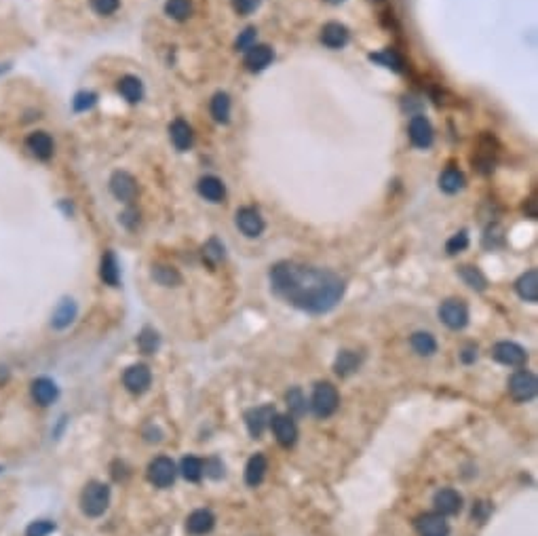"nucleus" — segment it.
Returning a JSON list of instances; mask_svg holds the SVG:
<instances>
[{
	"label": "nucleus",
	"instance_id": "obj_39",
	"mask_svg": "<svg viewBox=\"0 0 538 536\" xmlns=\"http://www.w3.org/2000/svg\"><path fill=\"white\" fill-rule=\"evenodd\" d=\"M467 247H469V235H467V231L456 233V235L449 237L447 243H445V252H447L449 256H456V254H460V252H465Z\"/></svg>",
	"mask_w": 538,
	"mask_h": 536
},
{
	"label": "nucleus",
	"instance_id": "obj_28",
	"mask_svg": "<svg viewBox=\"0 0 538 536\" xmlns=\"http://www.w3.org/2000/svg\"><path fill=\"white\" fill-rule=\"evenodd\" d=\"M439 188L447 194H456L458 190L465 188V176L463 171H458L456 167H447L441 176H439Z\"/></svg>",
	"mask_w": 538,
	"mask_h": 536
},
{
	"label": "nucleus",
	"instance_id": "obj_20",
	"mask_svg": "<svg viewBox=\"0 0 538 536\" xmlns=\"http://www.w3.org/2000/svg\"><path fill=\"white\" fill-rule=\"evenodd\" d=\"M266 471H268V461L264 454H254L249 461H247V467H245V484L249 488H258L264 477H266Z\"/></svg>",
	"mask_w": 538,
	"mask_h": 536
},
{
	"label": "nucleus",
	"instance_id": "obj_17",
	"mask_svg": "<svg viewBox=\"0 0 538 536\" xmlns=\"http://www.w3.org/2000/svg\"><path fill=\"white\" fill-rule=\"evenodd\" d=\"M272 57H275V53L268 45H254L245 51L243 63L249 72H262L270 66Z\"/></svg>",
	"mask_w": 538,
	"mask_h": 536
},
{
	"label": "nucleus",
	"instance_id": "obj_7",
	"mask_svg": "<svg viewBox=\"0 0 538 536\" xmlns=\"http://www.w3.org/2000/svg\"><path fill=\"white\" fill-rule=\"evenodd\" d=\"M237 228L249 239L260 237L264 231V217L260 215V211L256 207H241L235 215Z\"/></svg>",
	"mask_w": 538,
	"mask_h": 536
},
{
	"label": "nucleus",
	"instance_id": "obj_5",
	"mask_svg": "<svg viewBox=\"0 0 538 536\" xmlns=\"http://www.w3.org/2000/svg\"><path fill=\"white\" fill-rule=\"evenodd\" d=\"M439 317L449 330H463L469 323V306L460 298H449L439 306Z\"/></svg>",
	"mask_w": 538,
	"mask_h": 536
},
{
	"label": "nucleus",
	"instance_id": "obj_16",
	"mask_svg": "<svg viewBox=\"0 0 538 536\" xmlns=\"http://www.w3.org/2000/svg\"><path fill=\"white\" fill-rule=\"evenodd\" d=\"M433 505H435L437 513H441V515H456L460 509H463V496H460L454 488H441L439 492H435Z\"/></svg>",
	"mask_w": 538,
	"mask_h": 536
},
{
	"label": "nucleus",
	"instance_id": "obj_21",
	"mask_svg": "<svg viewBox=\"0 0 538 536\" xmlns=\"http://www.w3.org/2000/svg\"><path fill=\"white\" fill-rule=\"evenodd\" d=\"M169 137H171L176 150H180V152L190 150L192 139H194L192 129H190V125H188L184 118H176V121L171 123V127H169Z\"/></svg>",
	"mask_w": 538,
	"mask_h": 536
},
{
	"label": "nucleus",
	"instance_id": "obj_27",
	"mask_svg": "<svg viewBox=\"0 0 538 536\" xmlns=\"http://www.w3.org/2000/svg\"><path fill=\"white\" fill-rule=\"evenodd\" d=\"M361 365V355H357L355 351H340V355L336 357V363H334V369L338 376L346 378L351 374H355Z\"/></svg>",
	"mask_w": 538,
	"mask_h": 536
},
{
	"label": "nucleus",
	"instance_id": "obj_37",
	"mask_svg": "<svg viewBox=\"0 0 538 536\" xmlns=\"http://www.w3.org/2000/svg\"><path fill=\"white\" fill-rule=\"evenodd\" d=\"M159 344H161V338L152 328H144L141 334L137 336V346L144 355H155L159 351Z\"/></svg>",
	"mask_w": 538,
	"mask_h": 536
},
{
	"label": "nucleus",
	"instance_id": "obj_46",
	"mask_svg": "<svg viewBox=\"0 0 538 536\" xmlns=\"http://www.w3.org/2000/svg\"><path fill=\"white\" fill-rule=\"evenodd\" d=\"M475 359H477V349L467 346V349L463 351V361H465V363H471V361H475Z\"/></svg>",
	"mask_w": 538,
	"mask_h": 536
},
{
	"label": "nucleus",
	"instance_id": "obj_32",
	"mask_svg": "<svg viewBox=\"0 0 538 536\" xmlns=\"http://www.w3.org/2000/svg\"><path fill=\"white\" fill-rule=\"evenodd\" d=\"M410 344H412V349H414L420 357H431V355H435V351H437V340H435L429 332H416V334L410 338Z\"/></svg>",
	"mask_w": 538,
	"mask_h": 536
},
{
	"label": "nucleus",
	"instance_id": "obj_13",
	"mask_svg": "<svg viewBox=\"0 0 538 536\" xmlns=\"http://www.w3.org/2000/svg\"><path fill=\"white\" fill-rule=\"evenodd\" d=\"M110 190L118 201L129 203L137 197V182L127 171H114L112 178H110Z\"/></svg>",
	"mask_w": 538,
	"mask_h": 536
},
{
	"label": "nucleus",
	"instance_id": "obj_33",
	"mask_svg": "<svg viewBox=\"0 0 538 536\" xmlns=\"http://www.w3.org/2000/svg\"><path fill=\"white\" fill-rule=\"evenodd\" d=\"M180 473L186 482H199L203 477V461L197 456H186L180 463Z\"/></svg>",
	"mask_w": 538,
	"mask_h": 536
},
{
	"label": "nucleus",
	"instance_id": "obj_36",
	"mask_svg": "<svg viewBox=\"0 0 538 536\" xmlns=\"http://www.w3.org/2000/svg\"><path fill=\"white\" fill-rule=\"evenodd\" d=\"M74 317H76V306H74V302H72V300H63V302L57 306L55 315H53V326H55L57 330H63V328H68V326L74 321Z\"/></svg>",
	"mask_w": 538,
	"mask_h": 536
},
{
	"label": "nucleus",
	"instance_id": "obj_45",
	"mask_svg": "<svg viewBox=\"0 0 538 536\" xmlns=\"http://www.w3.org/2000/svg\"><path fill=\"white\" fill-rule=\"evenodd\" d=\"M95 104V93H79L74 100V108L83 112V110H89L91 106Z\"/></svg>",
	"mask_w": 538,
	"mask_h": 536
},
{
	"label": "nucleus",
	"instance_id": "obj_3",
	"mask_svg": "<svg viewBox=\"0 0 538 536\" xmlns=\"http://www.w3.org/2000/svg\"><path fill=\"white\" fill-rule=\"evenodd\" d=\"M338 406H340V395L332 382H319V385H315V391L311 397V408L315 416L328 418L338 410Z\"/></svg>",
	"mask_w": 538,
	"mask_h": 536
},
{
	"label": "nucleus",
	"instance_id": "obj_43",
	"mask_svg": "<svg viewBox=\"0 0 538 536\" xmlns=\"http://www.w3.org/2000/svg\"><path fill=\"white\" fill-rule=\"evenodd\" d=\"M260 7V0H233V9L239 15H252Z\"/></svg>",
	"mask_w": 538,
	"mask_h": 536
},
{
	"label": "nucleus",
	"instance_id": "obj_42",
	"mask_svg": "<svg viewBox=\"0 0 538 536\" xmlns=\"http://www.w3.org/2000/svg\"><path fill=\"white\" fill-rule=\"evenodd\" d=\"M256 36H258V30H256V28H247V30H243V32L239 34L237 43H235L237 51H247L249 47H254V45H256Z\"/></svg>",
	"mask_w": 538,
	"mask_h": 536
},
{
	"label": "nucleus",
	"instance_id": "obj_38",
	"mask_svg": "<svg viewBox=\"0 0 538 536\" xmlns=\"http://www.w3.org/2000/svg\"><path fill=\"white\" fill-rule=\"evenodd\" d=\"M285 401H287V408L293 416H304L306 410H309V406H306V397L302 393V389L293 387L291 391H287L285 395Z\"/></svg>",
	"mask_w": 538,
	"mask_h": 536
},
{
	"label": "nucleus",
	"instance_id": "obj_6",
	"mask_svg": "<svg viewBox=\"0 0 538 536\" xmlns=\"http://www.w3.org/2000/svg\"><path fill=\"white\" fill-rule=\"evenodd\" d=\"M176 475H178L176 463L167 456H159L148 465V480L157 488H169L176 482Z\"/></svg>",
	"mask_w": 538,
	"mask_h": 536
},
{
	"label": "nucleus",
	"instance_id": "obj_4",
	"mask_svg": "<svg viewBox=\"0 0 538 536\" xmlns=\"http://www.w3.org/2000/svg\"><path fill=\"white\" fill-rule=\"evenodd\" d=\"M536 391H538V380L530 369H517L509 378V393L519 404H525V401L534 399Z\"/></svg>",
	"mask_w": 538,
	"mask_h": 536
},
{
	"label": "nucleus",
	"instance_id": "obj_47",
	"mask_svg": "<svg viewBox=\"0 0 538 536\" xmlns=\"http://www.w3.org/2000/svg\"><path fill=\"white\" fill-rule=\"evenodd\" d=\"M325 3H330V5H342L344 0H325Z\"/></svg>",
	"mask_w": 538,
	"mask_h": 536
},
{
	"label": "nucleus",
	"instance_id": "obj_44",
	"mask_svg": "<svg viewBox=\"0 0 538 536\" xmlns=\"http://www.w3.org/2000/svg\"><path fill=\"white\" fill-rule=\"evenodd\" d=\"M203 254H205L207 258H211V262H217V260H222V258H224V245H222L217 239H211V241L205 245Z\"/></svg>",
	"mask_w": 538,
	"mask_h": 536
},
{
	"label": "nucleus",
	"instance_id": "obj_29",
	"mask_svg": "<svg viewBox=\"0 0 538 536\" xmlns=\"http://www.w3.org/2000/svg\"><path fill=\"white\" fill-rule=\"evenodd\" d=\"M209 112H211V116H213V121H215V123L226 125V123L230 121V98H228V93L217 91V93L211 98Z\"/></svg>",
	"mask_w": 538,
	"mask_h": 536
},
{
	"label": "nucleus",
	"instance_id": "obj_41",
	"mask_svg": "<svg viewBox=\"0 0 538 536\" xmlns=\"http://www.w3.org/2000/svg\"><path fill=\"white\" fill-rule=\"evenodd\" d=\"M55 530V523L53 521H47V519H38V521H32L26 530V536H47Z\"/></svg>",
	"mask_w": 538,
	"mask_h": 536
},
{
	"label": "nucleus",
	"instance_id": "obj_30",
	"mask_svg": "<svg viewBox=\"0 0 538 536\" xmlns=\"http://www.w3.org/2000/svg\"><path fill=\"white\" fill-rule=\"evenodd\" d=\"M458 275H460V279H463V281H465L471 289H475V291H484V289L488 287V279H486V275H484L477 266L465 264V266L458 268Z\"/></svg>",
	"mask_w": 538,
	"mask_h": 536
},
{
	"label": "nucleus",
	"instance_id": "obj_24",
	"mask_svg": "<svg viewBox=\"0 0 538 536\" xmlns=\"http://www.w3.org/2000/svg\"><path fill=\"white\" fill-rule=\"evenodd\" d=\"M32 397L40 406H49L57 399V387L49 378H38L32 382Z\"/></svg>",
	"mask_w": 538,
	"mask_h": 536
},
{
	"label": "nucleus",
	"instance_id": "obj_8",
	"mask_svg": "<svg viewBox=\"0 0 538 536\" xmlns=\"http://www.w3.org/2000/svg\"><path fill=\"white\" fill-rule=\"evenodd\" d=\"M123 382H125L127 391H131V393H135V395H141V393H146V391L150 389L152 372H150V367H148V365H144V363L131 365V367H127V369H125V374H123Z\"/></svg>",
	"mask_w": 538,
	"mask_h": 536
},
{
	"label": "nucleus",
	"instance_id": "obj_11",
	"mask_svg": "<svg viewBox=\"0 0 538 536\" xmlns=\"http://www.w3.org/2000/svg\"><path fill=\"white\" fill-rule=\"evenodd\" d=\"M275 416V408L272 406H262V408H254L245 414V424L247 431L254 439H260L264 435V431L270 427V420Z\"/></svg>",
	"mask_w": 538,
	"mask_h": 536
},
{
	"label": "nucleus",
	"instance_id": "obj_26",
	"mask_svg": "<svg viewBox=\"0 0 538 536\" xmlns=\"http://www.w3.org/2000/svg\"><path fill=\"white\" fill-rule=\"evenodd\" d=\"M152 279L163 287H178L182 285V275L178 268L167 266V264H155L152 266Z\"/></svg>",
	"mask_w": 538,
	"mask_h": 536
},
{
	"label": "nucleus",
	"instance_id": "obj_35",
	"mask_svg": "<svg viewBox=\"0 0 538 536\" xmlns=\"http://www.w3.org/2000/svg\"><path fill=\"white\" fill-rule=\"evenodd\" d=\"M165 13L176 22H186L192 15V0H167Z\"/></svg>",
	"mask_w": 538,
	"mask_h": 536
},
{
	"label": "nucleus",
	"instance_id": "obj_34",
	"mask_svg": "<svg viewBox=\"0 0 538 536\" xmlns=\"http://www.w3.org/2000/svg\"><path fill=\"white\" fill-rule=\"evenodd\" d=\"M369 59L376 61V63H380V66H384V68H391V70H395V72H401V70H404V57H401L397 51H393V49H384V51H380V53H371Z\"/></svg>",
	"mask_w": 538,
	"mask_h": 536
},
{
	"label": "nucleus",
	"instance_id": "obj_12",
	"mask_svg": "<svg viewBox=\"0 0 538 536\" xmlns=\"http://www.w3.org/2000/svg\"><path fill=\"white\" fill-rule=\"evenodd\" d=\"M270 429H272L277 441H279L283 447H291V445L298 441V427H295V422H293L291 416L275 414L272 420H270Z\"/></svg>",
	"mask_w": 538,
	"mask_h": 536
},
{
	"label": "nucleus",
	"instance_id": "obj_19",
	"mask_svg": "<svg viewBox=\"0 0 538 536\" xmlns=\"http://www.w3.org/2000/svg\"><path fill=\"white\" fill-rule=\"evenodd\" d=\"M213 526H215V517L209 509H197L186 519V530L194 536H203V534L211 532Z\"/></svg>",
	"mask_w": 538,
	"mask_h": 536
},
{
	"label": "nucleus",
	"instance_id": "obj_15",
	"mask_svg": "<svg viewBox=\"0 0 538 536\" xmlns=\"http://www.w3.org/2000/svg\"><path fill=\"white\" fill-rule=\"evenodd\" d=\"M26 148L30 150V155L38 161H49L53 157V139L45 131H34L26 137Z\"/></svg>",
	"mask_w": 538,
	"mask_h": 536
},
{
	"label": "nucleus",
	"instance_id": "obj_31",
	"mask_svg": "<svg viewBox=\"0 0 538 536\" xmlns=\"http://www.w3.org/2000/svg\"><path fill=\"white\" fill-rule=\"evenodd\" d=\"M100 277L104 283L116 287L118 285V279H121V270H118V262H116V256L112 252H106L104 258H102V268H100Z\"/></svg>",
	"mask_w": 538,
	"mask_h": 536
},
{
	"label": "nucleus",
	"instance_id": "obj_14",
	"mask_svg": "<svg viewBox=\"0 0 538 536\" xmlns=\"http://www.w3.org/2000/svg\"><path fill=\"white\" fill-rule=\"evenodd\" d=\"M416 530L420 536H447L449 526L441 513H424L416 519Z\"/></svg>",
	"mask_w": 538,
	"mask_h": 536
},
{
	"label": "nucleus",
	"instance_id": "obj_25",
	"mask_svg": "<svg viewBox=\"0 0 538 536\" xmlns=\"http://www.w3.org/2000/svg\"><path fill=\"white\" fill-rule=\"evenodd\" d=\"M118 93L129 102V104H137L144 98V85L137 76H123L118 81Z\"/></svg>",
	"mask_w": 538,
	"mask_h": 536
},
{
	"label": "nucleus",
	"instance_id": "obj_1",
	"mask_svg": "<svg viewBox=\"0 0 538 536\" xmlns=\"http://www.w3.org/2000/svg\"><path fill=\"white\" fill-rule=\"evenodd\" d=\"M270 285L279 298L313 315L330 313L344 293V281L336 273L298 262L275 264Z\"/></svg>",
	"mask_w": 538,
	"mask_h": 536
},
{
	"label": "nucleus",
	"instance_id": "obj_22",
	"mask_svg": "<svg viewBox=\"0 0 538 536\" xmlns=\"http://www.w3.org/2000/svg\"><path fill=\"white\" fill-rule=\"evenodd\" d=\"M197 188H199V194H201L205 201H209V203H222L224 197H226V188H224L222 180H217V178H213V176L201 178L199 184H197Z\"/></svg>",
	"mask_w": 538,
	"mask_h": 536
},
{
	"label": "nucleus",
	"instance_id": "obj_10",
	"mask_svg": "<svg viewBox=\"0 0 538 536\" xmlns=\"http://www.w3.org/2000/svg\"><path fill=\"white\" fill-rule=\"evenodd\" d=\"M408 135H410V141H412L416 148H422V150L431 148V146H433V139H435V131H433L429 118L422 116V114L412 116L410 127H408Z\"/></svg>",
	"mask_w": 538,
	"mask_h": 536
},
{
	"label": "nucleus",
	"instance_id": "obj_23",
	"mask_svg": "<svg viewBox=\"0 0 538 536\" xmlns=\"http://www.w3.org/2000/svg\"><path fill=\"white\" fill-rule=\"evenodd\" d=\"M515 291L525 302H538V273L528 270L515 281Z\"/></svg>",
	"mask_w": 538,
	"mask_h": 536
},
{
	"label": "nucleus",
	"instance_id": "obj_2",
	"mask_svg": "<svg viewBox=\"0 0 538 536\" xmlns=\"http://www.w3.org/2000/svg\"><path fill=\"white\" fill-rule=\"evenodd\" d=\"M110 505V488L102 482H89L81 492V509L89 517H100Z\"/></svg>",
	"mask_w": 538,
	"mask_h": 536
},
{
	"label": "nucleus",
	"instance_id": "obj_18",
	"mask_svg": "<svg viewBox=\"0 0 538 536\" xmlns=\"http://www.w3.org/2000/svg\"><path fill=\"white\" fill-rule=\"evenodd\" d=\"M351 38V32L344 24L330 22L321 28V43L330 49H342Z\"/></svg>",
	"mask_w": 538,
	"mask_h": 536
},
{
	"label": "nucleus",
	"instance_id": "obj_40",
	"mask_svg": "<svg viewBox=\"0 0 538 536\" xmlns=\"http://www.w3.org/2000/svg\"><path fill=\"white\" fill-rule=\"evenodd\" d=\"M89 3H91V9L104 17L116 13V9L121 7V0H89Z\"/></svg>",
	"mask_w": 538,
	"mask_h": 536
},
{
	"label": "nucleus",
	"instance_id": "obj_9",
	"mask_svg": "<svg viewBox=\"0 0 538 536\" xmlns=\"http://www.w3.org/2000/svg\"><path fill=\"white\" fill-rule=\"evenodd\" d=\"M492 357L502 363V365H511V367H519L528 361V353L523 346L515 344V342H496L494 349H492Z\"/></svg>",
	"mask_w": 538,
	"mask_h": 536
}]
</instances>
